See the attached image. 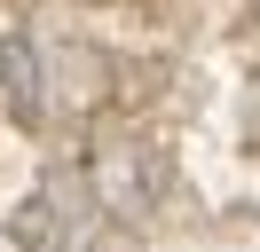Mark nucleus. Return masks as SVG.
<instances>
[{
	"label": "nucleus",
	"instance_id": "1",
	"mask_svg": "<svg viewBox=\"0 0 260 252\" xmlns=\"http://www.w3.org/2000/svg\"><path fill=\"white\" fill-rule=\"evenodd\" d=\"M87 189H95V205L111 220H150L166 205V189H174V158L150 150V142H111L87 166Z\"/></svg>",
	"mask_w": 260,
	"mask_h": 252
},
{
	"label": "nucleus",
	"instance_id": "2",
	"mask_svg": "<svg viewBox=\"0 0 260 252\" xmlns=\"http://www.w3.org/2000/svg\"><path fill=\"white\" fill-rule=\"evenodd\" d=\"M0 87H8V110H16L24 126L40 118V103H48V71H40L32 32H8V40H0Z\"/></svg>",
	"mask_w": 260,
	"mask_h": 252
}]
</instances>
